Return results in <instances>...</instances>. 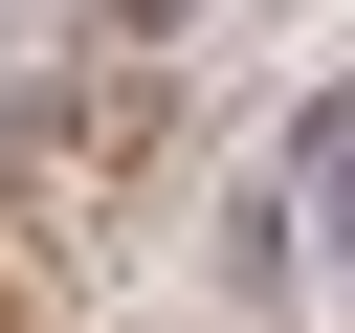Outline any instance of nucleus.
Instances as JSON below:
<instances>
[{"mask_svg": "<svg viewBox=\"0 0 355 333\" xmlns=\"http://www.w3.org/2000/svg\"><path fill=\"white\" fill-rule=\"evenodd\" d=\"M288 222H333V244H355V89H333V111L288 133Z\"/></svg>", "mask_w": 355, "mask_h": 333, "instance_id": "f257e3e1", "label": "nucleus"}]
</instances>
